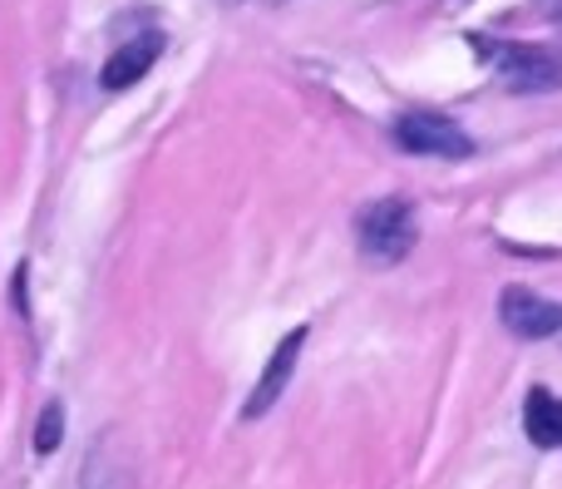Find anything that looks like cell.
I'll return each mask as SVG.
<instances>
[{
    "instance_id": "cell-2",
    "label": "cell",
    "mask_w": 562,
    "mask_h": 489,
    "mask_svg": "<svg viewBox=\"0 0 562 489\" xmlns=\"http://www.w3.org/2000/svg\"><path fill=\"white\" fill-rule=\"evenodd\" d=\"M395 144L405 154H425V158H469L474 154V138L454 124V119L435 114V109H409L395 119Z\"/></svg>"
},
{
    "instance_id": "cell-6",
    "label": "cell",
    "mask_w": 562,
    "mask_h": 489,
    "mask_svg": "<svg viewBox=\"0 0 562 489\" xmlns=\"http://www.w3.org/2000/svg\"><path fill=\"white\" fill-rule=\"evenodd\" d=\"M158 55H164V35L124 40V45H119L114 55L104 59V69H99V85H104V89H128V85H138V79H144L148 69L158 65Z\"/></svg>"
},
{
    "instance_id": "cell-1",
    "label": "cell",
    "mask_w": 562,
    "mask_h": 489,
    "mask_svg": "<svg viewBox=\"0 0 562 489\" xmlns=\"http://www.w3.org/2000/svg\"><path fill=\"white\" fill-rule=\"evenodd\" d=\"M415 208L405 198H375L356 213V243H360V257L375 267H395L409 257L415 247Z\"/></svg>"
},
{
    "instance_id": "cell-4",
    "label": "cell",
    "mask_w": 562,
    "mask_h": 489,
    "mask_svg": "<svg viewBox=\"0 0 562 489\" xmlns=\"http://www.w3.org/2000/svg\"><path fill=\"white\" fill-rule=\"evenodd\" d=\"M498 75L514 89H562V49L553 45H494Z\"/></svg>"
},
{
    "instance_id": "cell-9",
    "label": "cell",
    "mask_w": 562,
    "mask_h": 489,
    "mask_svg": "<svg viewBox=\"0 0 562 489\" xmlns=\"http://www.w3.org/2000/svg\"><path fill=\"white\" fill-rule=\"evenodd\" d=\"M59 441H65V405L49 401L35 421V455H55Z\"/></svg>"
},
{
    "instance_id": "cell-5",
    "label": "cell",
    "mask_w": 562,
    "mask_h": 489,
    "mask_svg": "<svg viewBox=\"0 0 562 489\" xmlns=\"http://www.w3.org/2000/svg\"><path fill=\"white\" fill-rule=\"evenodd\" d=\"M306 336H311L306 326H296V332H286L277 342V352L267 356L262 376H257L252 396H247V405H243V421H262V415L281 401V391H286L291 376H296V362H301V346H306Z\"/></svg>"
},
{
    "instance_id": "cell-8",
    "label": "cell",
    "mask_w": 562,
    "mask_h": 489,
    "mask_svg": "<svg viewBox=\"0 0 562 489\" xmlns=\"http://www.w3.org/2000/svg\"><path fill=\"white\" fill-rule=\"evenodd\" d=\"M85 489H134V465L114 441H99L85 460Z\"/></svg>"
},
{
    "instance_id": "cell-7",
    "label": "cell",
    "mask_w": 562,
    "mask_h": 489,
    "mask_svg": "<svg viewBox=\"0 0 562 489\" xmlns=\"http://www.w3.org/2000/svg\"><path fill=\"white\" fill-rule=\"evenodd\" d=\"M524 431L538 451H558L562 445V401L548 386H533L524 401Z\"/></svg>"
},
{
    "instance_id": "cell-3",
    "label": "cell",
    "mask_w": 562,
    "mask_h": 489,
    "mask_svg": "<svg viewBox=\"0 0 562 489\" xmlns=\"http://www.w3.org/2000/svg\"><path fill=\"white\" fill-rule=\"evenodd\" d=\"M498 322L514 336H524V342H548V336L562 332V307L553 297L533 292V287H508L498 297Z\"/></svg>"
}]
</instances>
